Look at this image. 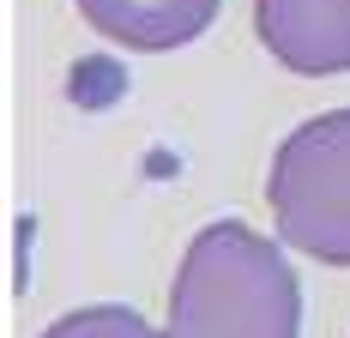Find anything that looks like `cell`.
Masks as SVG:
<instances>
[{
  "instance_id": "4",
  "label": "cell",
  "mask_w": 350,
  "mask_h": 338,
  "mask_svg": "<svg viewBox=\"0 0 350 338\" xmlns=\"http://www.w3.org/2000/svg\"><path fill=\"white\" fill-rule=\"evenodd\" d=\"M224 0H79L85 25L121 42V49H145V55H163V49H187L211 31Z\"/></svg>"
},
{
  "instance_id": "5",
  "label": "cell",
  "mask_w": 350,
  "mask_h": 338,
  "mask_svg": "<svg viewBox=\"0 0 350 338\" xmlns=\"http://www.w3.org/2000/svg\"><path fill=\"white\" fill-rule=\"evenodd\" d=\"M42 338H170V333H157L151 320H139L133 308H121V302H97V308L61 314Z\"/></svg>"
},
{
  "instance_id": "1",
  "label": "cell",
  "mask_w": 350,
  "mask_h": 338,
  "mask_svg": "<svg viewBox=\"0 0 350 338\" xmlns=\"http://www.w3.org/2000/svg\"><path fill=\"white\" fill-rule=\"evenodd\" d=\"M170 338H302V284L278 242L217 218L170 284Z\"/></svg>"
},
{
  "instance_id": "2",
  "label": "cell",
  "mask_w": 350,
  "mask_h": 338,
  "mask_svg": "<svg viewBox=\"0 0 350 338\" xmlns=\"http://www.w3.org/2000/svg\"><path fill=\"white\" fill-rule=\"evenodd\" d=\"M266 205L284 248L320 266H350V109H326L278 145Z\"/></svg>"
},
{
  "instance_id": "3",
  "label": "cell",
  "mask_w": 350,
  "mask_h": 338,
  "mask_svg": "<svg viewBox=\"0 0 350 338\" xmlns=\"http://www.w3.org/2000/svg\"><path fill=\"white\" fill-rule=\"evenodd\" d=\"M254 36L302 79L350 73V0H254Z\"/></svg>"
}]
</instances>
